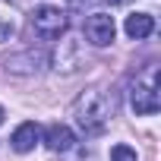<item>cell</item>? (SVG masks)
Masks as SVG:
<instances>
[{
    "label": "cell",
    "instance_id": "cell-1",
    "mask_svg": "<svg viewBox=\"0 0 161 161\" xmlns=\"http://www.w3.org/2000/svg\"><path fill=\"white\" fill-rule=\"evenodd\" d=\"M114 114H117V95L108 92V89H98V86L86 89L73 101V120H76V126L86 136L104 133V126L111 123Z\"/></svg>",
    "mask_w": 161,
    "mask_h": 161
},
{
    "label": "cell",
    "instance_id": "cell-2",
    "mask_svg": "<svg viewBox=\"0 0 161 161\" xmlns=\"http://www.w3.org/2000/svg\"><path fill=\"white\" fill-rule=\"evenodd\" d=\"M161 82H158V66L148 63L142 73H136L133 86H130V104L136 114H155L161 108Z\"/></svg>",
    "mask_w": 161,
    "mask_h": 161
},
{
    "label": "cell",
    "instance_id": "cell-3",
    "mask_svg": "<svg viewBox=\"0 0 161 161\" xmlns=\"http://www.w3.org/2000/svg\"><path fill=\"white\" fill-rule=\"evenodd\" d=\"M66 25H69V19H66V13L60 10V7H35L32 10V29L41 35V38H47V41H54V38H60L63 32H66Z\"/></svg>",
    "mask_w": 161,
    "mask_h": 161
},
{
    "label": "cell",
    "instance_id": "cell-4",
    "mask_svg": "<svg viewBox=\"0 0 161 161\" xmlns=\"http://www.w3.org/2000/svg\"><path fill=\"white\" fill-rule=\"evenodd\" d=\"M114 35H117L114 16H108V13H92V16L86 19V38H89V44L108 47V44L114 41Z\"/></svg>",
    "mask_w": 161,
    "mask_h": 161
},
{
    "label": "cell",
    "instance_id": "cell-5",
    "mask_svg": "<svg viewBox=\"0 0 161 161\" xmlns=\"http://www.w3.org/2000/svg\"><path fill=\"white\" fill-rule=\"evenodd\" d=\"M44 66H47V57L41 51H22V54H13L3 60V69L13 76H38Z\"/></svg>",
    "mask_w": 161,
    "mask_h": 161
},
{
    "label": "cell",
    "instance_id": "cell-6",
    "mask_svg": "<svg viewBox=\"0 0 161 161\" xmlns=\"http://www.w3.org/2000/svg\"><path fill=\"white\" fill-rule=\"evenodd\" d=\"M41 139H44V145H47L54 155H66V152L76 148V136H73V130H69L66 123H51V126L41 133Z\"/></svg>",
    "mask_w": 161,
    "mask_h": 161
},
{
    "label": "cell",
    "instance_id": "cell-7",
    "mask_svg": "<svg viewBox=\"0 0 161 161\" xmlns=\"http://www.w3.org/2000/svg\"><path fill=\"white\" fill-rule=\"evenodd\" d=\"M38 142H41V126H38V123H32V120L19 123V126H16V133L10 136V145H13L16 152H22V155H25V152H32Z\"/></svg>",
    "mask_w": 161,
    "mask_h": 161
},
{
    "label": "cell",
    "instance_id": "cell-8",
    "mask_svg": "<svg viewBox=\"0 0 161 161\" xmlns=\"http://www.w3.org/2000/svg\"><path fill=\"white\" fill-rule=\"evenodd\" d=\"M79 63H82V57H79V41H73V38L60 41V47L54 54V69L73 73V69H79Z\"/></svg>",
    "mask_w": 161,
    "mask_h": 161
},
{
    "label": "cell",
    "instance_id": "cell-9",
    "mask_svg": "<svg viewBox=\"0 0 161 161\" xmlns=\"http://www.w3.org/2000/svg\"><path fill=\"white\" fill-rule=\"evenodd\" d=\"M123 32H126L130 38L142 41V38H148V35L155 32V16H152V13H133V16H126Z\"/></svg>",
    "mask_w": 161,
    "mask_h": 161
},
{
    "label": "cell",
    "instance_id": "cell-10",
    "mask_svg": "<svg viewBox=\"0 0 161 161\" xmlns=\"http://www.w3.org/2000/svg\"><path fill=\"white\" fill-rule=\"evenodd\" d=\"M111 161H139V158H136V148H130V145H114V148H111Z\"/></svg>",
    "mask_w": 161,
    "mask_h": 161
},
{
    "label": "cell",
    "instance_id": "cell-11",
    "mask_svg": "<svg viewBox=\"0 0 161 161\" xmlns=\"http://www.w3.org/2000/svg\"><path fill=\"white\" fill-rule=\"evenodd\" d=\"M13 38V22H0V41Z\"/></svg>",
    "mask_w": 161,
    "mask_h": 161
},
{
    "label": "cell",
    "instance_id": "cell-12",
    "mask_svg": "<svg viewBox=\"0 0 161 161\" xmlns=\"http://www.w3.org/2000/svg\"><path fill=\"white\" fill-rule=\"evenodd\" d=\"M66 3H69V7H76V10H82V7H89V3H92V0H66Z\"/></svg>",
    "mask_w": 161,
    "mask_h": 161
},
{
    "label": "cell",
    "instance_id": "cell-13",
    "mask_svg": "<svg viewBox=\"0 0 161 161\" xmlns=\"http://www.w3.org/2000/svg\"><path fill=\"white\" fill-rule=\"evenodd\" d=\"M111 7H123V3H130V0H108Z\"/></svg>",
    "mask_w": 161,
    "mask_h": 161
},
{
    "label": "cell",
    "instance_id": "cell-14",
    "mask_svg": "<svg viewBox=\"0 0 161 161\" xmlns=\"http://www.w3.org/2000/svg\"><path fill=\"white\" fill-rule=\"evenodd\" d=\"M3 117H7V111H3V108H0V123H3Z\"/></svg>",
    "mask_w": 161,
    "mask_h": 161
}]
</instances>
